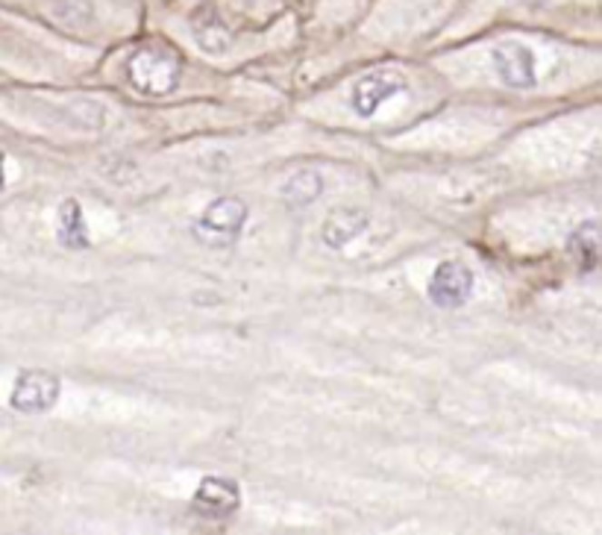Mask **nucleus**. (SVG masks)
Masks as SVG:
<instances>
[{"label": "nucleus", "instance_id": "11", "mask_svg": "<svg viewBox=\"0 0 602 535\" xmlns=\"http://www.w3.org/2000/svg\"><path fill=\"white\" fill-rule=\"evenodd\" d=\"M567 251L573 259L579 263L582 271H594L597 259H599V233H597V221H585L579 230H576L567 239Z\"/></svg>", "mask_w": 602, "mask_h": 535}, {"label": "nucleus", "instance_id": "5", "mask_svg": "<svg viewBox=\"0 0 602 535\" xmlns=\"http://www.w3.org/2000/svg\"><path fill=\"white\" fill-rule=\"evenodd\" d=\"M406 92V77L400 71H391V68H380V71H370L365 74L361 80H356L353 85V109L356 115L361 118H373L376 112H380L391 97L403 94Z\"/></svg>", "mask_w": 602, "mask_h": 535}, {"label": "nucleus", "instance_id": "10", "mask_svg": "<svg viewBox=\"0 0 602 535\" xmlns=\"http://www.w3.org/2000/svg\"><path fill=\"white\" fill-rule=\"evenodd\" d=\"M323 192V177L318 171H297L282 183V197L291 206H311Z\"/></svg>", "mask_w": 602, "mask_h": 535}, {"label": "nucleus", "instance_id": "4", "mask_svg": "<svg viewBox=\"0 0 602 535\" xmlns=\"http://www.w3.org/2000/svg\"><path fill=\"white\" fill-rule=\"evenodd\" d=\"M473 294V271L456 263V259H447L441 263L429 277V285H426V297L429 303L441 306V309H459L470 301Z\"/></svg>", "mask_w": 602, "mask_h": 535}, {"label": "nucleus", "instance_id": "9", "mask_svg": "<svg viewBox=\"0 0 602 535\" xmlns=\"http://www.w3.org/2000/svg\"><path fill=\"white\" fill-rule=\"evenodd\" d=\"M56 239L68 251H83L89 247V223L83 218V209L77 201H65L59 206V221H56Z\"/></svg>", "mask_w": 602, "mask_h": 535}, {"label": "nucleus", "instance_id": "8", "mask_svg": "<svg viewBox=\"0 0 602 535\" xmlns=\"http://www.w3.org/2000/svg\"><path fill=\"white\" fill-rule=\"evenodd\" d=\"M370 218L361 209H335V213L326 215L323 227H321V239L326 247L332 251H341L350 242H356L361 233H368Z\"/></svg>", "mask_w": 602, "mask_h": 535}, {"label": "nucleus", "instance_id": "1", "mask_svg": "<svg viewBox=\"0 0 602 535\" xmlns=\"http://www.w3.org/2000/svg\"><path fill=\"white\" fill-rule=\"evenodd\" d=\"M244 221H247V203L238 201V197H218V201H212L200 218L194 221V239L206 247H230L238 235L244 230Z\"/></svg>", "mask_w": 602, "mask_h": 535}, {"label": "nucleus", "instance_id": "2", "mask_svg": "<svg viewBox=\"0 0 602 535\" xmlns=\"http://www.w3.org/2000/svg\"><path fill=\"white\" fill-rule=\"evenodd\" d=\"M130 83L144 94H168L180 80V59L165 47H142L127 62Z\"/></svg>", "mask_w": 602, "mask_h": 535}, {"label": "nucleus", "instance_id": "3", "mask_svg": "<svg viewBox=\"0 0 602 535\" xmlns=\"http://www.w3.org/2000/svg\"><path fill=\"white\" fill-rule=\"evenodd\" d=\"M59 380L47 371H21L12 385L9 406L21 415H44L59 401Z\"/></svg>", "mask_w": 602, "mask_h": 535}, {"label": "nucleus", "instance_id": "7", "mask_svg": "<svg viewBox=\"0 0 602 535\" xmlns=\"http://www.w3.org/2000/svg\"><path fill=\"white\" fill-rule=\"evenodd\" d=\"M238 503H242V491H238V485L227 477H206L194 489V497H192L194 512L212 520L230 518L238 509Z\"/></svg>", "mask_w": 602, "mask_h": 535}, {"label": "nucleus", "instance_id": "6", "mask_svg": "<svg viewBox=\"0 0 602 535\" xmlns=\"http://www.w3.org/2000/svg\"><path fill=\"white\" fill-rule=\"evenodd\" d=\"M491 65L508 89H532L538 80V59L523 42H499L491 47Z\"/></svg>", "mask_w": 602, "mask_h": 535}, {"label": "nucleus", "instance_id": "13", "mask_svg": "<svg viewBox=\"0 0 602 535\" xmlns=\"http://www.w3.org/2000/svg\"><path fill=\"white\" fill-rule=\"evenodd\" d=\"M4 165H6V159H4V154H0V189L6 185V171H4Z\"/></svg>", "mask_w": 602, "mask_h": 535}, {"label": "nucleus", "instance_id": "12", "mask_svg": "<svg viewBox=\"0 0 602 535\" xmlns=\"http://www.w3.org/2000/svg\"><path fill=\"white\" fill-rule=\"evenodd\" d=\"M209 21V27H194V33H197V42H200V47H206V51H212V35H221V39H227V27L218 21V18H206Z\"/></svg>", "mask_w": 602, "mask_h": 535}]
</instances>
